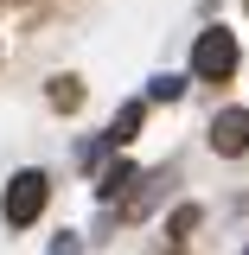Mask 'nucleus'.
Listing matches in <instances>:
<instances>
[{
	"label": "nucleus",
	"instance_id": "2",
	"mask_svg": "<svg viewBox=\"0 0 249 255\" xmlns=\"http://www.w3.org/2000/svg\"><path fill=\"white\" fill-rule=\"evenodd\" d=\"M230 70H237V32H230V26H205V32H198V45H192V77L224 83Z\"/></svg>",
	"mask_w": 249,
	"mask_h": 255
},
{
	"label": "nucleus",
	"instance_id": "11",
	"mask_svg": "<svg viewBox=\"0 0 249 255\" xmlns=\"http://www.w3.org/2000/svg\"><path fill=\"white\" fill-rule=\"evenodd\" d=\"M173 255H179V249H173Z\"/></svg>",
	"mask_w": 249,
	"mask_h": 255
},
{
	"label": "nucleus",
	"instance_id": "3",
	"mask_svg": "<svg viewBox=\"0 0 249 255\" xmlns=\"http://www.w3.org/2000/svg\"><path fill=\"white\" fill-rule=\"evenodd\" d=\"M211 153H224V159L249 153V109H218V122H211Z\"/></svg>",
	"mask_w": 249,
	"mask_h": 255
},
{
	"label": "nucleus",
	"instance_id": "1",
	"mask_svg": "<svg viewBox=\"0 0 249 255\" xmlns=\"http://www.w3.org/2000/svg\"><path fill=\"white\" fill-rule=\"evenodd\" d=\"M45 198H51V179L45 172H13L6 179V198H0V217L13 223V230H26V223H38V211H45Z\"/></svg>",
	"mask_w": 249,
	"mask_h": 255
},
{
	"label": "nucleus",
	"instance_id": "9",
	"mask_svg": "<svg viewBox=\"0 0 249 255\" xmlns=\"http://www.w3.org/2000/svg\"><path fill=\"white\" fill-rule=\"evenodd\" d=\"M77 249H83V243H77L70 230H64V236H51V255H77Z\"/></svg>",
	"mask_w": 249,
	"mask_h": 255
},
{
	"label": "nucleus",
	"instance_id": "4",
	"mask_svg": "<svg viewBox=\"0 0 249 255\" xmlns=\"http://www.w3.org/2000/svg\"><path fill=\"white\" fill-rule=\"evenodd\" d=\"M141 122H147V102H122V109H115V128H109V147L134 140V134H141Z\"/></svg>",
	"mask_w": 249,
	"mask_h": 255
},
{
	"label": "nucleus",
	"instance_id": "5",
	"mask_svg": "<svg viewBox=\"0 0 249 255\" xmlns=\"http://www.w3.org/2000/svg\"><path fill=\"white\" fill-rule=\"evenodd\" d=\"M128 179H141V172H134L128 159H115V166H102V179H96V191H102V198L115 204V191H128Z\"/></svg>",
	"mask_w": 249,
	"mask_h": 255
},
{
	"label": "nucleus",
	"instance_id": "8",
	"mask_svg": "<svg viewBox=\"0 0 249 255\" xmlns=\"http://www.w3.org/2000/svg\"><path fill=\"white\" fill-rule=\"evenodd\" d=\"M192 230H198V204H179L173 211V236H192Z\"/></svg>",
	"mask_w": 249,
	"mask_h": 255
},
{
	"label": "nucleus",
	"instance_id": "10",
	"mask_svg": "<svg viewBox=\"0 0 249 255\" xmlns=\"http://www.w3.org/2000/svg\"><path fill=\"white\" fill-rule=\"evenodd\" d=\"M243 13H249V0H243Z\"/></svg>",
	"mask_w": 249,
	"mask_h": 255
},
{
	"label": "nucleus",
	"instance_id": "6",
	"mask_svg": "<svg viewBox=\"0 0 249 255\" xmlns=\"http://www.w3.org/2000/svg\"><path fill=\"white\" fill-rule=\"evenodd\" d=\"M147 96H154V102H179V96H186V77H173V70H160L154 83H147Z\"/></svg>",
	"mask_w": 249,
	"mask_h": 255
},
{
	"label": "nucleus",
	"instance_id": "7",
	"mask_svg": "<svg viewBox=\"0 0 249 255\" xmlns=\"http://www.w3.org/2000/svg\"><path fill=\"white\" fill-rule=\"evenodd\" d=\"M51 102H58V109H77V102H83V83H77V77H51Z\"/></svg>",
	"mask_w": 249,
	"mask_h": 255
},
{
	"label": "nucleus",
	"instance_id": "12",
	"mask_svg": "<svg viewBox=\"0 0 249 255\" xmlns=\"http://www.w3.org/2000/svg\"><path fill=\"white\" fill-rule=\"evenodd\" d=\"M243 255H249V249H243Z\"/></svg>",
	"mask_w": 249,
	"mask_h": 255
}]
</instances>
